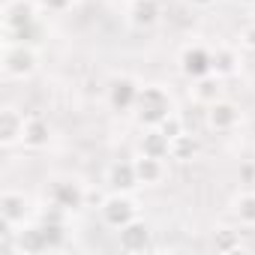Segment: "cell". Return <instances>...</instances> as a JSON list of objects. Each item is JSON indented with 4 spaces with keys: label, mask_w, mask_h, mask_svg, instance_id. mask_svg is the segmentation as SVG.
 Masks as SVG:
<instances>
[{
    "label": "cell",
    "mask_w": 255,
    "mask_h": 255,
    "mask_svg": "<svg viewBox=\"0 0 255 255\" xmlns=\"http://www.w3.org/2000/svg\"><path fill=\"white\" fill-rule=\"evenodd\" d=\"M171 96L162 87H141L138 102H135V114L144 126H159L168 114H171Z\"/></svg>",
    "instance_id": "cell-1"
},
{
    "label": "cell",
    "mask_w": 255,
    "mask_h": 255,
    "mask_svg": "<svg viewBox=\"0 0 255 255\" xmlns=\"http://www.w3.org/2000/svg\"><path fill=\"white\" fill-rule=\"evenodd\" d=\"M36 69V51L27 42H9L3 51V72L9 78H27Z\"/></svg>",
    "instance_id": "cell-2"
},
{
    "label": "cell",
    "mask_w": 255,
    "mask_h": 255,
    "mask_svg": "<svg viewBox=\"0 0 255 255\" xmlns=\"http://www.w3.org/2000/svg\"><path fill=\"white\" fill-rule=\"evenodd\" d=\"M180 72L192 81L210 75L213 72V51H207L204 45H186L180 51Z\"/></svg>",
    "instance_id": "cell-3"
},
{
    "label": "cell",
    "mask_w": 255,
    "mask_h": 255,
    "mask_svg": "<svg viewBox=\"0 0 255 255\" xmlns=\"http://www.w3.org/2000/svg\"><path fill=\"white\" fill-rule=\"evenodd\" d=\"M102 219L111 225V228H123V225H129L132 219H138L135 216V204L126 198L123 192H117V195H111V198H105L102 201Z\"/></svg>",
    "instance_id": "cell-4"
},
{
    "label": "cell",
    "mask_w": 255,
    "mask_h": 255,
    "mask_svg": "<svg viewBox=\"0 0 255 255\" xmlns=\"http://www.w3.org/2000/svg\"><path fill=\"white\" fill-rule=\"evenodd\" d=\"M51 204H57L60 210H78V207H84V189L75 183V180H57L54 186H51Z\"/></svg>",
    "instance_id": "cell-5"
},
{
    "label": "cell",
    "mask_w": 255,
    "mask_h": 255,
    "mask_svg": "<svg viewBox=\"0 0 255 255\" xmlns=\"http://www.w3.org/2000/svg\"><path fill=\"white\" fill-rule=\"evenodd\" d=\"M138 93H141V87L132 78H117L108 87V102H111L114 111H132L135 102H138Z\"/></svg>",
    "instance_id": "cell-6"
},
{
    "label": "cell",
    "mask_w": 255,
    "mask_h": 255,
    "mask_svg": "<svg viewBox=\"0 0 255 255\" xmlns=\"http://www.w3.org/2000/svg\"><path fill=\"white\" fill-rule=\"evenodd\" d=\"M150 246V225L141 219H132L120 228V249L123 252H144Z\"/></svg>",
    "instance_id": "cell-7"
},
{
    "label": "cell",
    "mask_w": 255,
    "mask_h": 255,
    "mask_svg": "<svg viewBox=\"0 0 255 255\" xmlns=\"http://www.w3.org/2000/svg\"><path fill=\"white\" fill-rule=\"evenodd\" d=\"M24 117L15 111V108H3L0 111V144H15L24 138Z\"/></svg>",
    "instance_id": "cell-8"
},
{
    "label": "cell",
    "mask_w": 255,
    "mask_h": 255,
    "mask_svg": "<svg viewBox=\"0 0 255 255\" xmlns=\"http://www.w3.org/2000/svg\"><path fill=\"white\" fill-rule=\"evenodd\" d=\"M33 6L27 3V0H9L6 9H3V24H6V33H15L27 24H33Z\"/></svg>",
    "instance_id": "cell-9"
},
{
    "label": "cell",
    "mask_w": 255,
    "mask_h": 255,
    "mask_svg": "<svg viewBox=\"0 0 255 255\" xmlns=\"http://www.w3.org/2000/svg\"><path fill=\"white\" fill-rule=\"evenodd\" d=\"M237 120H240V111H237V105H231V102H222V99H216V102L210 105V111H207V123L213 126V129H219V132H228V129H234V126H237Z\"/></svg>",
    "instance_id": "cell-10"
},
{
    "label": "cell",
    "mask_w": 255,
    "mask_h": 255,
    "mask_svg": "<svg viewBox=\"0 0 255 255\" xmlns=\"http://www.w3.org/2000/svg\"><path fill=\"white\" fill-rule=\"evenodd\" d=\"M162 15V3L159 0H132L129 3V21L135 27H153Z\"/></svg>",
    "instance_id": "cell-11"
},
{
    "label": "cell",
    "mask_w": 255,
    "mask_h": 255,
    "mask_svg": "<svg viewBox=\"0 0 255 255\" xmlns=\"http://www.w3.org/2000/svg\"><path fill=\"white\" fill-rule=\"evenodd\" d=\"M108 183L114 186V192H129L135 189L141 180L135 174V162H114L111 171H108Z\"/></svg>",
    "instance_id": "cell-12"
},
{
    "label": "cell",
    "mask_w": 255,
    "mask_h": 255,
    "mask_svg": "<svg viewBox=\"0 0 255 255\" xmlns=\"http://www.w3.org/2000/svg\"><path fill=\"white\" fill-rule=\"evenodd\" d=\"M0 216H3L6 228L24 222V216H27V201H24V195H18V192H3V198H0Z\"/></svg>",
    "instance_id": "cell-13"
},
{
    "label": "cell",
    "mask_w": 255,
    "mask_h": 255,
    "mask_svg": "<svg viewBox=\"0 0 255 255\" xmlns=\"http://www.w3.org/2000/svg\"><path fill=\"white\" fill-rule=\"evenodd\" d=\"M18 249H21V252H30V255L51 249V246H48V237H45V228H42V225H30V228L18 231Z\"/></svg>",
    "instance_id": "cell-14"
},
{
    "label": "cell",
    "mask_w": 255,
    "mask_h": 255,
    "mask_svg": "<svg viewBox=\"0 0 255 255\" xmlns=\"http://www.w3.org/2000/svg\"><path fill=\"white\" fill-rule=\"evenodd\" d=\"M168 150H171V138L159 129V126H156L153 132H147V135L141 138V153H144V156L165 159V156H168Z\"/></svg>",
    "instance_id": "cell-15"
},
{
    "label": "cell",
    "mask_w": 255,
    "mask_h": 255,
    "mask_svg": "<svg viewBox=\"0 0 255 255\" xmlns=\"http://www.w3.org/2000/svg\"><path fill=\"white\" fill-rule=\"evenodd\" d=\"M48 135H51V129H48V123L42 120V117H30L27 123H24V144L27 147H45L48 144Z\"/></svg>",
    "instance_id": "cell-16"
},
{
    "label": "cell",
    "mask_w": 255,
    "mask_h": 255,
    "mask_svg": "<svg viewBox=\"0 0 255 255\" xmlns=\"http://www.w3.org/2000/svg\"><path fill=\"white\" fill-rule=\"evenodd\" d=\"M219 90H222V84H219V75H204V78H198L195 81V87H192V93H195V99L198 102H204V105H213L216 99H219Z\"/></svg>",
    "instance_id": "cell-17"
},
{
    "label": "cell",
    "mask_w": 255,
    "mask_h": 255,
    "mask_svg": "<svg viewBox=\"0 0 255 255\" xmlns=\"http://www.w3.org/2000/svg\"><path fill=\"white\" fill-rule=\"evenodd\" d=\"M135 174L141 183H159L162 180V159L141 153V159H135Z\"/></svg>",
    "instance_id": "cell-18"
},
{
    "label": "cell",
    "mask_w": 255,
    "mask_h": 255,
    "mask_svg": "<svg viewBox=\"0 0 255 255\" xmlns=\"http://www.w3.org/2000/svg\"><path fill=\"white\" fill-rule=\"evenodd\" d=\"M195 153H198V141L192 138V135H177V138H171V150H168V156L171 159H177V162H189V159H195Z\"/></svg>",
    "instance_id": "cell-19"
},
{
    "label": "cell",
    "mask_w": 255,
    "mask_h": 255,
    "mask_svg": "<svg viewBox=\"0 0 255 255\" xmlns=\"http://www.w3.org/2000/svg\"><path fill=\"white\" fill-rule=\"evenodd\" d=\"M234 72H237V54H234V48H216L213 51V75L228 78Z\"/></svg>",
    "instance_id": "cell-20"
},
{
    "label": "cell",
    "mask_w": 255,
    "mask_h": 255,
    "mask_svg": "<svg viewBox=\"0 0 255 255\" xmlns=\"http://www.w3.org/2000/svg\"><path fill=\"white\" fill-rule=\"evenodd\" d=\"M234 213L240 216V222L255 225V192H240L234 201Z\"/></svg>",
    "instance_id": "cell-21"
},
{
    "label": "cell",
    "mask_w": 255,
    "mask_h": 255,
    "mask_svg": "<svg viewBox=\"0 0 255 255\" xmlns=\"http://www.w3.org/2000/svg\"><path fill=\"white\" fill-rule=\"evenodd\" d=\"M216 252H237L240 249V240H237V234L234 231H228V228H222V231H216Z\"/></svg>",
    "instance_id": "cell-22"
},
{
    "label": "cell",
    "mask_w": 255,
    "mask_h": 255,
    "mask_svg": "<svg viewBox=\"0 0 255 255\" xmlns=\"http://www.w3.org/2000/svg\"><path fill=\"white\" fill-rule=\"evenodd\" d=\"M159 129H162L168 138H177V135H183V123H180V117H177V114H168V117L159 123Z\"/></svg>",
    "instance_id": "cell-23"
},
{
    "label": "cell",
    "mask_w": 255,
    "mask_h": 255,
    "mask_svg": "<svg viewBox=\"0 0 255 255\" xmlns=\"http://www.w3.org/2000/svg\"><path fill=\"white\" fill-rule=\"evenodd\" d=\"M39 6L48 12H66L72 6V0H39Z\"/></svg>",
    "instance_id": "cell-24"
},
{
    "label": "cell",
    "mask_w": 255,
    "mask_h": 255,
    "mask_svg": "<svg viewBox=\"0 0 255 255\" xmlns=\"http://www.w3.org/2000/svg\"><path fill=\"white\" fill-rule=\"evenodd\" d=\"M240 42H243L246 48H255V24H249V27L240 33Z\"/></svg>",
    "instance_id": "cell-25"
},
{
    "label": "cell",
    "mask_w": 255,
    "mask_h": 255,
    "mask_svg": "<svg viewBox=\"0 0 255 255\" xmlns=\"http://www.w3.org/2000/svg\"><path fill=\"white\" fill-rule=\"evenodd\" d=\"M243 180H246V183L255 180V165H243Z\"/></svg>",
    "instance_id": "cell-26"
},
{
    "label": "cell",
    "mask_w": 255,
    "mask_h": 255,
    "mask_svg": "<svg viewBox=\"0 0 255 255\" xmlns=\"http://www.w3.org/2000/svg\"><path fill=\"white\" fill-rule=\"evenodd\" d=\"M189 3H195V6H210V3H216V0H189Z\"/></svg>",
    "instance_id": "cell-27"
},
{
    "label": "cell",
    "mask_w": 255,
    "mask_h": 255,
    "mask_svg": "<svg viewBox=\"0 0 255 255\" xmlns=\"http://www.w3.org/2000/svg\"><path fill=\"white\" fill-rule=\"evenodd\" d=\"M237 3H252V6H255V0H237Z\"/></svg>",
    "instance_id": "cell-28"
},
{
    "label": "cell",
    "mask_w": 255,
    "mask_h": 255,
    "mask_svg": "<svg viewBox=\"0 0 255 255\" xmlns=\"http://www.w3.org/2000/svg\"><path fill=\"white\" fill-rule=\"evenodd\" d=\"M252 24H255V12H252Z\"/></svg>",
    "instance_id": "cell-29"
}]
</instances>
